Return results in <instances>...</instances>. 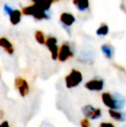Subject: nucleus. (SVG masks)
<instances>
[{"mask_svg":"<svg viewBox=\"0 0 126 127\" xmlns=\"http://www.w3.org/2000/svg\"><path fill=\"white\" fill-rule=\"evenodd\" d=\"M21 12H22V15H25V16H31V17H33L36 20H44V19L49 20L50 19V13H49V11L41 10V9H39L33 3L24 7Z\"/></svg>","mask_w":126,"mask_h":127,"instance_id":"1","label":"nucleus"},{"mask_svg":"<svg viewBox=\"0 0 126 127\" xmlns=\"http://www.w3.org/2000/svg\"><path fill=\"white\" fill-rule=\"evenodd\" d=\"M83 81V74L78 69H71L70 72L65 77V84L67 88H75Z\"/></svg>","mask_w":126,"mask_h":127,"instance_id":"2","label":"nucleus"},{"mask_svg":"<svg viewBox=\"0 0 126 127\" xmlns=\"http://www.w3.org/2000/svg\"><path fill=\"white\" fill-rule=\"evenodd\" d=\"M82 113L87 119H98L102 116V109L96 108L92 105H85L82 108Z\"/></svg>","mask_w":126,"mask_h":127,"instance_id":"3","label":"nucleus"},{"mask_svg":"<svg viewBox=\"0 0 126 127\" xmlns=\"http://www.w3.org/2000/svg\"><path fill=\"white\" fill-rule=\"evenodd\" d=\"M74 56V53L70 48V45L68 42H64L59 48V53H58V60L60 63H65Z\"/></svg>","mask_w":126,"mask_h":127,"instance_id":"4","label":"nucleus"},{"mask_svg":"<svg viewBox=\"0 0 126 127\" xmlns=\"http://www.w3.org/2000/svg\"><path fill=\"white\" fill-rule=\"evenodd\" d=\"M46 47L48 48V50L50 51V55H51V59L56 60L58 59V53H59V48L57 46V38L56 37H47L46 39Z\"/></svg>","mask_w":126,"mask_h":127,"instance_id":"5","label":"nucleus"},{"mask_svg":"<svg viewBox=\"0 0 126 127\" xmlns=\"http://www.w3.org/2000/svg\"><path fill=\"white\" fill-rule=\"evenodd\" d=\"M15 86L21 97H26L29 94V84L26 79L21 78V77H17L15 79Z\"/></svg>","mask_w":126,"mask_h":127,"instance_id":"6","label":"nucleus"},{"mask_svg":"<svg viewBox=\"0 0 126 127\" xmlns=\"http://www.w3.org/2000/svg\"><path fill=\"white\" fill-rule=\"evenodd\" d=\"M85 88L91 92H100L104 88V80L100 78H93L85 84Z\"/></svg>","mask_w":126,"mask_h":127,"instance_id":"7","label":"nucleus"},{"mask_svg":"<svg viewBox=\"0 0 126 127\" xmlns=\"http://www.w3.org/2000/svg\"><path fill=\"white\" fill-rule=\"evenodd\" d=\"M59 20H60L62 26L69 31V27H71L74 25V22L76 21V18H75V16L70 12H63L62 15L59 16Z\"/></svg>","mask_w":126,"mask_h":127,"instance_id":"8","label":"nucleus"},{"mask_svg":"<svg viewBox=\"0 0 126 127\" xmlns=\"http://www.w3.org/2000/svg\"><path fill=\"white\" fill-rule=\"evenodd\" d=\"M102 101H103V104H104L106 107L109 108V110H116L115 98H114L113 94H111V93H103Z\"/></svg>","mask_w":126,"mask_h":127,"instance_id":"9","label":"nucleus"},{"mask_svg":"<svg viewBox=\"0 0 126 127\" xmlns=\"http://www.w3.org/2000/svg\"><path fill=\"white\" fill-rule=\"evenodd\" d=\"M0 47L3 48L4 51H6L7 54H9V55H13V53H15L13 45L4 37H0Z\"/></svg>","mask_w":126,"mask_h":127,"instance_id":"10","label":"nucleus"},{"mask_svg":"<svg viewBox=\"0 0 126 127\" xmlns=\"http://www.w3.org/2000/svg\"><path fill=\"white\" fill-rule=\"evenodd\" d=\"M21 15H22V12L19 9H13V11L9 15V21H10V24L13 25V26H17L21 21Z\"/></svg>","mask_w":126,"mask_h":127,"instance_id":"11","label":"nucleus"},{"mask_svg":"<svg viewBox=\"0 0 126 127\" xmlns=\"http://www.w3.org/2000/svg\"><path fill=\"white\" fill-rule=\"evenodd\" d=\"M114 98H115V104H116V110H121L125 107L126 104V98L120 93H114L113 94Z\"/></svg>","mask_w":126,"mask_h":127,"instance_id":"12","label":"nucleus"},{"mask_svg":"<svg viewBox=\"0 0 126 127\" xmlns=\"http://www.w3.org/2000/svg\"><path fill=\"white\" fill-rule=\"evenodd\" d=\"M102 53L107 59H112L114 57V54H115V49L113 46H111L109 44H104L102 46Z\"/></svg>","mask_w":126,"mask_h":127,"instance_id":"13","label":"nucleus"},{"mask_svg":"<svg viewBox=\"0 0 126 127\" xmlns=\"http://www.w3.org/2000/svg\"><path fill=\"white\" fill-rule=\"evenodd\" d=\"M109 116L116 122H125L126 121V114L120 112V110H108Z\"/></svg>","mask_w":126,"mask_h":127,"instance_id":"14","label":"nucleus"},{"mask_svg":"<svg viewBox=\"0 0 126 127\" xmlns=\"http://www.w3.org/2000/svg\"><path fill=\"white\" fill-rule=\"evenodd\" d=\"M73 3L75 4L76 8L79 11H82V12L83 11H86L87 9L89 8V2L87 1V0H75Z\"/></svg>","mask_w":126,"mask_h":127,"instance_id":"15","label":"nucleus"},{"mask_svg":"<svg viewBox=\"0 0 126 127\" xmlns=\"http://www.w3.org/2000/svg\"><path fill=\"white\" fill-rule=\"evenodd\" d=\"M32 3L44 11H50L53 2L51 1H32Z\"/></svg>","mask_w":126,"mask_h":127,"instance_id":"16","label":"nucleus"},{"mask_svg":"<svg viewBox=\"0 0 126 127\" xmlns=\"http://www.w3.org/2000/svg\"><path fill=\"white\" fill-rule=\"evenodd\" d=\"M109 32V27L107 24H102L99 27H98V29L96 30V35L97 36H100V37H105V36H107Z\"/></svg>","mask_w":126,"mask_h":127,"instance_id":"17","label":"nucleus"},{"mask_svg":"<svg viewBox=\"0 0 126 127\" xmlns=\"http://www.w3.org/2000/svg\"><path fill=\"white\" fill-rule=\"evenodd\" d=\"M35 39H36V41L38 42V44H40V45H45L46 44V36H45V33L42 32V31H40V30H37L35 32Z\"/></svg>","mask_w":126,"mask_h":127,"instance_id":"18","label":"nucleus"},{"mask_svg":"<svg viewBox=\"0 0 126 127\" xmlns=\"http://www.w3.org/2000/svg\"><path fill=\"white\" fill-rule=\"evenodd\" d=\"M88 51H83V54H80L79 56V60L80 62H84V63H89V62H93V59L91 58L92 55H88Z\"/></svg>","mask_w":126,"mask_h":127,"instance_id":"19","label":"nucleus"},{"mask_svg":"<svg viewBox=\"0 0 126 127\" xmlns=\"http://www.w3.org/2000/svg\"><path fill=\"white\" fill-rule=\"evenodd\" d=\"M3 11H4V13H7V15H10V13L11 12H12V11H13V8H12V7H11V6H9V4H4V6H3Z\"/></svg>","mask_w":126,"mask_h":127,"instance_id":"20","label":"nucleus"},{"mask_svg":"<svg viewBox=\"0 0 126 127\" xmlns=\"http://www.w3.org/2000/svg\"><path fill=\"white\" fill-rule=\"evenodd\" d=\"M80 126H82V127H91L89 121L87 118H83L82 121H80Z\"/></svg>","mask_w":126,"mask_h":127,"instance_id":"21","label":"nucleus"},{"mask_svg":"<svg viewBox=\"0 0 126 127\" xmlns=\"http://www.w3.org/2000/svg\"><path fill=\"white\" fill-rule=\"evenodd\" d=\"M98 127H115V125L112 123H108V122H103V123L99 124Z\"/></svg>","mask_w":126,"mask_h":127,"instance_id":"22","label":"nucleus"},{"mask_svg":"<svg viewBox=\"0 0 126 127\" xmlns=\"http://www.w3.org/2000/svg\"><path fill=\"white\" fill-rule=\"evenodd\" d=\"M0 127H10V125H9V123L7 121H4V122H2V123L0 124Z\"/></svg>","mask_w":126,"mask_h":127,"instance_id":"23","label":"nucleus"}]
</instances>
